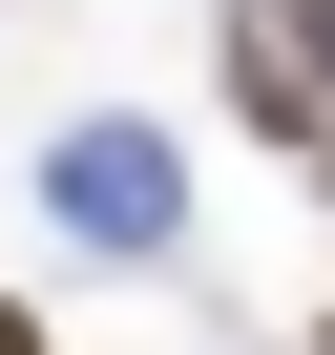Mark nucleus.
Masks as SVG:
<instances>
[{"label":"nucleus","mask_w":335,"mask_h":355,"mask_svg":"<svg viewBox=\"0 0 335 355\" xmlns=\"http://www.w3.org/2000/svg\"><path fill=\"white\" fill-rule=\"evenodd\" d=\"M231 105L252 125H335V0H231Z\"/></svg>","instance_id":"1"},{"label":"nucleus","mask_w":335,"mask_h":355,"mask_svg":"<svg viewBox=\"0 0 335 355\" xmlns=\"http://www.w3.org/2000/svg\"><path fill=\"white\" fill-rule=\"evenodd\" d=\"M314 167H335V125H314Z\"/></svg>","instance_id":"3"},{"label":"nucleus","mask_w":335,"mask_h":355,"mask_svg":"<svg viewBox=\"0 0 335 355\" xmlns=\"http://www.w3.org/2000/svg\"><path fill=\"white\" fill-rule=\"evenodd\" d=\"M0 355H42V334H22V313H0Z\"/></svg>","instance_id":"2"}]
</instances>
